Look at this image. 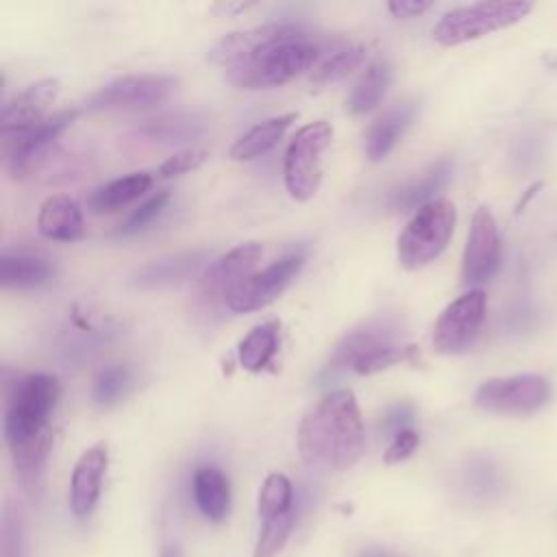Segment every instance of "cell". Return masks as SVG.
<instances>
[{"label": "cell", "instance_id": "cell-9", "mask_svg": "<svg viewBox=\"0 0 557 557\" xmlns=\"http://www.w3.org/2000/svg\"><path fill=\"white\" fill-rule=\"evenodd\" d=\"M176 87L178 78L170 74H124L94 91L87 100V109L152 107L168 100Z\"/></svg>", "mask_w": 557, "mask_h": 557}, {"label": "cell", "instance_id": "cell-27", "mask_svg": "<svg viewBox=\"0 0 557 557\" xmlns=\"http://www.w3.org/2000/svg\"><path fill=\"white\" fill-rule=\"evenodd\" d=\"M389 78H392V72H389L387 61L385 59H374L366 67V72L361 74V78L357 81V85L352 87V91L348 96V102H346L348 111L355 113V115L372 111L381 102V98L385 96Z\"/></svg>", "mask_w": 557, "mask_h": 557}, {"label": "cell", "instance_id": "cell-1", "mask_svg": "<svg viewBox=\"0 0 557 557\" xmlns=\"http://www.w3.org/2000/svg\"><path fill=\"white\" fill-rule=\"evenodd\" d=\"M61 387L52 374H26L13 383L4 407V440L22 487L35 498L52 444V418Z\"/></svg>", "mask_w": 557, "mask_h": 557}, {"label": "cell", "instance_id": "cell-4", "mask_svg": "<svg viewBox=\"0 0 557 557\" xmlns=\"http://www.w3.org/2000/svg\"><path fill=\"white\" fill-rule=\"evenodd\" d=\"M455 205L448 198H435L420 207L398 237L396 255L405 270H420L448 246L455 231Z\"/></svg>", "mask_w": 557, "mask_h": 557}, {"label": "cell", "instance_id": "cell-26", "mask_svg": "<svg viewBox=\"0 0 557 557\" xmlns=\"http://www.w3.org/2000/svg\"><path fill=\"white\" fill-rule=\"evenodd\" d=\"M278 329L276 320L257 324L237 346L239 366L248 372H261L270 366L272 357L278 350Z\"/></svg>", "mask_w": 557, "mask_h": 557}, {"label": "cell", "instance_id": "cell-10", "mask_svg": "<svg viewBox=\"0 0 557 557\" xmlns=\"http://www.w3.org/2000/svg\"><path fill=\"white\" fill-rule=\"evenodd\" d=\"M78 117L76 109L59 111L33 128L2 137V154L13 176H26L41 163L54 139Z\"/></svg>", "mask_w": 557, "mask_h": 557}, {"label": "cell", "instance_id": "cell-2", "mask_svg": "<svg viewBox=\"0 0 557 557\" xmlns=\"http://www.w3.org/2000/svg\"><path fill=\"white\" fill-rule=\"evenodd\" d=\"M366 450V431L357 398L350 389L324 394L300 420L298 453L311 468L342 472Z\"/></svg>", "mask_w": 557, "mask_h": 557}, {"label": "cell", "instance_id": "cell-33", "mask_svg": "<svg viewBox=\"0 0 557 557\" xmlns=\"http://www.w3.org/2000/svg\"><path fill=\"white\" fill-rule=\"evenodd\" d=\"M170 200L168 191H157L154 196H150L146 202H141L128 218L124 224H120L117 235H133L137 231H141L144 226H148L165 207V202Z\"/></svg>", "mask_w": 557, "mask_h": 557}, {"label": "cell", "instance_id": "cell-29", "mask_svg": "<svg viewBox=\"0 0 557 557\" xmlns=\"http://www.w3.org/2000/svg\"><path fill=\"white\" fill-rule=\"evenodd\" d=\"M202 259H205V252H183L170 259L152 261L135 274V283L141 287H159V285L185 281L189 274L198 270Z\"/></svg>", "mask_w": 557, "mask_h": 557}, {"label": "cell", "instance_id": "cell-6", "mask_svg": "<svg viewBox=\"0 0 557 557\" xmlns=\"http://www.w3.org/2000/svg\"><path fill=\"white\" fill-rule=\"evenodd\" d=\"M333 139V126L324 120L302 126L289 141L283 159L285 187L292 198L305 202L322 183V152Z\"/></svg>", "mask_w": 557, "mask_h": 557}, {"label": "cell", "instance_id": "cell-22", "mask_svg": "<svg viewBox=\"0 0 557 557\" xmlns=\"http://www.w3.org/2000/svg\"><path fill=\"white\" fill-rule=\"evenodd\" d=\"M298 117V113L289 111V113H283V115H274V117H268L259 124H255L252 128H248L233 146H231V152L228 157L235 159V161H250L263 152H268L272 146H276L285 131L289 128V124Z\"/></svg>", "mask_w": 557, "mask_h": 557}, {"label": "cell", "instance_id": "cell-20", "mask_svg": "<svg viewBox=\"0 0 557 557\" xmlns=\"http://www.w3.org/2000/svg\"><path fill=\"white\" fill-rule=\"evenodd\" d=\"M194 500L207 520L220 522L231 507V487L224 472L215 466H202L194 474L191 483Z\"/></svg>", "mask_w": 557, "mask_h": 557}, {"label": "cell", "instance_id": "cell-28", "mask_svg": "<svg viewBox=\"0 0 557 557\" xmlns=\"http://www.w3.org/2000/svg\"><path fill=\"white\" fill-rule=\"evenodd\" d=\"M366 54V48L361 44H352L346 39H337L331 50L318 61V65L311 72V81L315 85L335 83L346 78L357 65H361Z\"/></svg>", "mask_w": 557, "mask_h": 557}, {"label": "cell", "instance_id": "cell-17", "mask_svg": "<svg viewBox=\"0 0 557 557\" xmlns=\"http://www.w3.org/2000/svg\"><path fill=\"white\" fill-rule=\"evenodd\" d=\"M109 466V444L96 442L74 463L70 479V507L76 518H87L102 490V479Z\"/></svg>", "mask_w": 557, "mask_h": 557}, {"label": "cell", "instance_id": "cell-32", "mask_svg": "<svg viewBox=\"0 0 557 557\" xmlns=\"http://www.w3.org/2000/svg\"><path fill=\"white\" fill-rule=\"evenodd\" d=\"M0 546L2 557H24L26 553V537H24V518L17 505L11 500L2 507V520H0Z\"/></svg>", "mask_w": 557, "mask_h": 557}, {"label": "cell", "instance_id": "cell-35", "mask_svg": "<svg viewBox=\"0 0 557 557\" xmlns=\"http://www.w3.org/2000/svg\"><path fill=\"white\" fill-rule=\"evenodd\" d=\"M205 161H207V150L205 148H187V150H181V152H174L172 157H168L159 165L157 176L159 178L181 176V174H187L191 170H198Z\"/></svg>", "mask_w": 557, "mask_h": 557}, {"label": "cell", "instance_id": "cell-37", "mask_svg": "<svg viewBox=\"0 0 557 557\" xmlns=\"http://www.w3.org/2000/svg\"><path fill=\"white\" fill-rule=\"evenodd\" d=\"M387 9L392 11L394 17H418L422 15L426 9H431L429 0H392L387 2Z\"/></svg>", "mask_w": 557, "mask_h": 557}, {"label": "cell", "instance_id": "cell-21", "mask_svg": "<svg viewBox=\"0 0 557 557\" xmlns=\"http://www.w3.org/2000/svg\"><path fill=\"white\" fill-rule=\"evenodd\" d=\"M205 128H207V120L202 115L176 111V113H165V115L146 120L137 133L148 141L183 144L200 137Z\"/></svg>", "mask_w": 557, "mask_h": 557}, {"label": "cell", "instance_id": "cell-15", "mask_svg": "<svg viewBox=\"0 0 557 557\" xmlns=\"http://www.w3.org/2000/svg\"><path fill=\"white\" fill-rule=\"evenodd\" d=\"M400 326L396 320L392 318H376L366 322L363 326L350 331L335 348L329 368L331 372L342 370V368H355L357 363L366 361L368 357L389 348V346H398L403 344L400 339Z\"/></svg>", "mask_w": 557, "mask_h": 557}, {"label": "cell", "instance_id": "cell-30", "mask_svg": "<svg viewBox=\"0 0 557 557\" xmlns=\"http://www.w3.org/2000/svg\"><path fill=\"white\" fill-rule=\"evenodd\" d=\"M257 509H259V516L263 520H270L274 516L292 511L294 509V487H292V481L285 474H281V472L268 474L263 485H261V490H259Z\"/></svg>", "mask_w": 557, "mask_h": 557}, {"label": "cell", "instance_id": "cell-5", "mask_svg": "<svg viewBox=\"0 0 557 557\" xmlns=\"http://www.w3.org/2000/svg\"><path fill=\"white\" fill-rule=\"evenodd\" d=\"M531 9L533 4L524 0L476 2L468 7H457L440 17L433 28V39L442 46H459L520 22L531 13Z\"/></svg>", "mask_w": 557, "mask_h": 557}, {"label": "cell", "instance_id": "cell-13", "mask_svg": "<svg viewBox=\"0 0 557 557\" xmlns=\"http://www.w3.org/2000/svg\"><path fill=\"white\" fill-rule=\"evenodd\" d=\"M500 263L498 224L487 207H479L472 215L468 244L463 250L461 278L466 285H479L494 276Z\"/></svg>", "mask_w": 557, "mask_h": 557}, {"label": "cell", "instance_id": "cell-18", "mask_svg": "<svg viewBox=\"0 0 557 557\" xmlns=\"http://www.w3.org/2000/svg\"><path fill=\"white\" fill-rule=\"evenodd\" d=\"M37 228L54 242H74L83 235V215L78 205L65 194L48 196L37 213Z\"/></svg>", "mask_w": 557, "mask_h": 557}, {"label": "cell", "instance_id": "cell-36", "mask_svg": "<svg viewBox=\"0 0 557 557\" xmlns=\"http://www.w3.org/2000/svg\"><path fill=\"white\" fill-rule=\"evenodd\" d=\"M418 444H420V435H418L413 429H405V431H400V433H396V435L392 437V444L387 446V450H385V455H383V461H385L387 466L400 463V461H405L407 457L413 455V450L418 448Z\"/></svg>", "mask_w": 557, "mask_h": 557}, {"label": "cell", "instance_id": "cell-3", "mask_svg": "<svg viewBox=\"0 0 557 557\" xmlns=\"http://www.w3.org/2000/svg\"><path fill=\"white\" fill-rule=\"evenodd\" d=\"M337 39L320 41L313 35L292 41H278L257 50L248 59L226 70V78L242 89L278 87L305 70H313Z\"/></svg>", "mask_w": 557, "mask_h": 557}, {"label": "cell", "instance_id": "cell-23", "mask_svg": "<svg viewBox=\"0 0 557 557\" xmlns=\"http://www.w3.org/2000/svg\"><path fill=\"white\" fill-rule=\"evenodd\" d=\"M152 185V174L150 172H133L126 174L122 178H115L111 183L100 185L98 189L91 191L87 207L94 213H111L117 211L122 207H126L128 202L137 200L139 196H144Z\"/></svg>", "mask_w": 557, "mask_h": 557}, {"label": "cell", "instance_id": "cell-31", "mask_svg": "<svg viewBox=\"0 0 557 557\" xmlns=\"http://www.w3.org/2000/svg\"><path fill=\"white\" fill-rule=\"evenodd\" d=\"M294 520H296V511H287V513H281V516H274L270 520H263V527H261V533L257 537V544H255V553L252 557H276L292 529H294Z\"/></svg>", "mask_w": 557, "mask_h": 557}, {"label": "cell", "instance_id": "cell-16", "mask_svg": "<svg viewBox=\"0 0 557 557\" xmlns=\"http://www.w3.org/2000/svg\"><path fill=\"white\" fill-rule=\"evenodd\" d=\"M59 89H61L59 78H41V81L28 85L17 96H13L9 102H4L2 113H0L2 137L22 133V131L33 128L39 122H44L48 107L59 96Z\"/></svg>", "mask_w": 557, "mask_h": 557}, {"label": "cell", "instance_id": "cell-11", "mask_svg": "<svg viewBox=\"0 0 557 557\" xmlns=\"http://www.w3.org/2000/svg\"><path fill=\"white\" fill-rule=\"evenodd\" d=\"M305 265L302 252H292L281 257L278 261L270 263L268 268L250 274L228 298L226 307L237 313H248L268 307L274 302L283 289L289 285V281L300 272Z\"/></svg>", "mask_w": 557, "mask_h": 557}, {"label": "cell", "instance_id": "cell-19", "mask_svg": "<svg viewBox=\"0 0 557 557\" xmlns=\"http://www.w3.org/2000/svg\"><path fill=\"white\" fill-rule=\"evenodd\" d=\"M416 115L413 102H400L383 111L366 133V154L370 161H381L396 146Z\"/></svg>", "mask_w": 557, "mask_h": 557}, {"label": "cell", "instance_id": "cell-39", "mask_svg": "<svg viewBox=\"0 0 557 557\" xmlns=\"http://www.w3.org/2000/svg\"><path fill=\"white\" fill-rule=\"evenodd\" d=\"M250 4H215V9H222L224 13H235V11H244Z\"/></svg>", "mask_w": 557, "mask_h": 557}, {"label": "cell", "instance_id": "cell-40", "mask_svg": "<svg viewBox=\"0 0 557 557\" xmlns=\"http://www.w3.org/2000/svg\"><path fill=\"white\" fill-rule=\"evenodd\" d=\"M159 557H183V553H181V548L178 546H165L163 550H161V555Z\"/></svg>", "mask_w": 557, "mask_h": 557}, {"label": "cell", "instance_id": "cell-14", "mask_svg": "<svg viewBox=\"0 0 557 557\" xmlns=\"http://www.w3.org/2000/svg\"><path fill=\"white\" fill-rule=\"evenodd\" d=\"M263 248L257 242H246L218 257L200 278V292L209 302L224 300L250 276L261 259Z\"/></svg>", "mask_w": 557, "mask_h": 557}, {"label": "cell", "instance_id": "cell-8", "mask_svg": "<svg viewBox=\"0 0 557 557\" xmlns=\"http://www.w3.org/2000/svg\"><path fill=\"white\" fill-rule=\"evenodd\" d=\"M485 292L479 287L455 298L435 322L433 348L444 355L468 350L485 320Z\"/></svg>", "mask_w": 557, "mask_h": 557}, {"label": "cell", "instance_id": "cell-12", "mask_svg": "<svg viewBox=\"0 0 557 557\" xmlns=\"http://www.w3.org/2000/svg\"><path fill=\"white\" fill-rule=\"evenodd\" d=\"M309 35H311V30L307 26L294 24V22H272V24H263V26H255V28H246V30H235V33L224 35L209 50V59L215 65H222L224 70H228L261 48H268L278 41L302 39Z\"/></svg>", "mask_w": 557, "mask_h": 557}, {"label": "cell", "instance_id": "cell-34", "mask_svg": "<svg viewBox=\"0 0 557 557\" xmlns=\"http://www.w3.org/2000/svg\"><path fill=\"white\" fill-rule=\"evenodd\" d=\"M126 381H128V374H126V370L122 366L104 368L98 374L96 383H94V398H96V403L109 405V403L117 400L120 394L126 387Z\"/></svg>", "mask_w": 557, "mask_h": 557}, {"label": "cell", "instance_id": "cell-7", "mask_svg": "<svg viewBox=\"0 0 557 557\" xmlns=\"http://www.w3.org/2000/svg\"><path fill=\"white\" fill-rule=\"evenodd\" d=\"M550 398V385L540 374H513L483 381L474 405L492 413H533Z\"/></svg>", "mask_w": 557, "mask_h": 557}, {"label": "cell", "instance_id": "cell-38", "mask_svg": "<svg viewBox=\"0 0 557 557\" xmlns=\"http://www.w3.org/2000/svg\"><path fill=\"white\" fill-rule=\"evenodd\" d=\"M361 557H398V555H394V553H389L385 548H368V550L361 553Z\"/></svg>", "mask_w": 557, "mask_h": 557}, {"label": "cell", "instance_id": "cell-24", "mask_svg": "<svg viewBox=\"0 0 557 557\" xmlns=\"http://www.w3.org/2000/svg\"><path fill=\"white\" fill-rule=\"evenodd\" d=\"M52 274H54V268L44 257L24 255V252H15V255L4 252L0 257L2 287H11V289L39 287V285L48 283L52 278Z\"/></svg>", "mask_w": 557, "mask_h": 557}, {"label": "cell", "instance_id": "cell-25", "mask_svg": "<svg viewBox=\"0 0 557 557\" xmlns=\"http://www.w3.org/2000/svg\"><path fill=\"white\" fill-rule=\"evenodd\" d=\"M448 176H450V161L442 159L424 176L394 191V196L389 198V207L394 211H413V209L418 211L420 207L435 200L433 196L446 185Z\"/></svg>", "mask_w": 557, "mask_h": 557}]
</instances>
